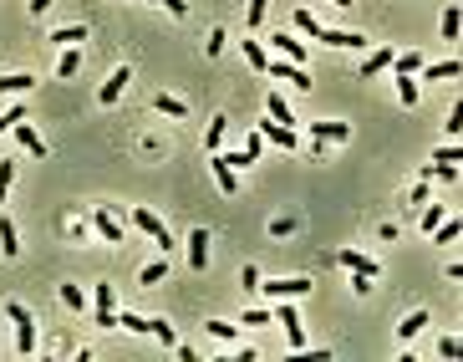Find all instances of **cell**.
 <instances>
[{
  "instance_id": "obj_1",
  "label": "cell",
  "mask_w": 463,
  "mask_h": 362,
  "mask_svg": "<svg viewBox=\"0 0 463 362\" xmlns=\"http://www.w3.org/2000/svg\"><path fill=\"white\" fill-rule=\"evenodd\" d=\"M6 316L15 322V352L31 357V352H36V316L20 306V301H6Z\"/></svg>"
},
{
  "instance_id": "obj_2",
  "label": "cell",
  "mask_w": 463,
  "mask_h": 362,
  "mask_svg": "<svg viewBox=\"0 0 463 362\" xmlns=\"http://www.w3.org/2000/svg\"><path fill=\"white\" fill-rule=\"evenodd\" d=\"M92 327H118V286H92Z\"/></svg>"
},
{
  "instance_id": "obj_3",
  "label": "cell",
  "mask_w": 463,
  "mask_h": 362,
  "mask_svg": "<svg viewBox=\"0 0 463 362\" xmlns=\"http://www.w3.org/2000/svg\"><path fill=\"white\" fill-rule=\"evenodd\" d=\"M275 322L285 327V342H291V352H305V327H300V311H296L291 296H285V301L275 306Z\"/></svg>"
},
{
  "instance_id": "obj_4",
  "label": "cell",
  "mask_w": 463,
  "mask_h": 362,
  "mask_svg": "<svg viewBox=\"0 0 463 362\" xmlns=\"http://www.w3.org/2000/svg\"><path fill=\"white\" fill-rule=\"evenodd\" d=\"M255 291H265L270 301H285V296L296 301V296H305V291H311V281H305V275H275V281H260Z\"/></svg>"
},
{
  "instance_id": "obj_5",
  "label": "cell",
  "mask_w": 463,
  "mask_h": 362,
  "mask_svg": "<svg viewBox=\"0 0 463 362\" xmlns=\"http://www.w3.org/2000/svg\"><path fill=\"white\" fill-rule=\"evenodd\" d=\"M132 225H138V230H143V235H148L153 245H163V255H168V245H173V235H168V225H163L158 215H153V209H148V204H138V209H132Z\"/></svg>"
},
{
  "instance_id": "obj_6",
  "label": "cell",
  "mask_w": 463,
  "mask_h": 362,
  "mask_svg": "<svg viewBox=\"0 0 463 362\" xmlns=\"http://www.w3.org/2000/svg\"><path fill=\"white\" fill-rule=\"evenodd\" d=\"M265 77H275V82H291V87H316V82H311V72H305L300 61H285V56L265 61Z\"/></svg>"
},
{
  "instance_id": "obj_7",
  "label": "cell",
  "mask_w": 463,
  "mask_h": 362,
  "mask_svg": "<svg viewBox=\"0 0 463 362\" xmlns=\"http://www.w3.org/2000/svg\"><path fill=\"white\" fill-rule=\"evenodd\" d=\"M255 133H260L265 143H275V148H285V154H291V148H296V127H285V123H275V118H265V123L255 127Z\"/></svg>"
},
{
  "instance_id": "obj_8",
  "label": "cell",
  "mask_w": 463,
  "mask_h": 362,
  "mask_svg": "<svg viewBox=\"0 0 463 362\" xmlns=\"http://www.w3.org/2000/svg\"><path fill=\"white\" fill-rule=\"evenodd\" d=\"M209 168H214V184L224 189V194H234V189H239V168L229 163V154H214V163H209Z\"/></svg>"
},
{
  "instance_id": "obj_9",
  "label": "cell",
  "mask_w": 463,
  "mask_h": 362,
  "mask_svg": "<svg viewBox=\"0 0 463 362\" xmlns=\"http://www.w3.org/2000/svg\"><path fill=\"white\" fill-rule=\"evenodd\" d=\"M127 82H132V72H127V67H118L113 77H107V82H102V92H97V102H102V108H113V102H118V97L127 92Z\"/></svg>"
},
{
  "instance_id": "obj_10",
  "label": "cell",
  "mask_w": 463,
  "mask_h": 362,
  "mask_svg": "<svg viewBox=\"0 0 463 362\" xmlns=\"http://www.w3.org/2000/svg\"><path fill=\"white\" fill-rule=\"evenodd\" d=\"M316 41H326V46H346V51H362V46H367V36H362V31H331V26H321Z\"/></svg>"
},
{
  "instance_id": "obj_11",
  "label": "cell",
  "mask_w": 463,
  "mask_h": 362,
  "mask_svg": "<svg viewBox=\"0 0 463 362\" xmlns=\"http://www.w3.org/2000/svg\"><path fill=\"white\" fill-rule=\"evenodd\" d=\"M311 138L316 143H346L351 138V123H326L321 118V123H311Z\"/></svg>"
},
{
  "instance_id": "obj_12",
  "label": "cell",
  "mask_w": 463,
  "mask_h": 362,
  "mask_svg": "<svg viewBox=\"0 0 463 362\" xmlns=\"http://www.w3.org/2000/svg\"><path fill=\"white\" fill-rule=\"evenodd\" d=\"M11 133L20 138V148H26V154H36V158H46V143H41V133H36V127H31L26 118H20V123L11 127Z\"/></svg>"
},
{
  "instance_id": "obj_13",
  "label": "cell",
  "mask_w": 463,
  "mask_h": 362,
  "mask_svg": "<svg viewBox=\"0 0 463 362\" xmlns=\"http://www.w3.org/2000/svg\"><path fill=\"white\" fill-rule=\"evenodd\" d=\"M392 46H377V51H372L367 56V67H362V82H372V77H382V72H392Z\"/></svg>"
},
{
  "instance_id": "obj_14",
  "label": "cell",
  "mask_w": 463,
  "mask_h": 362,
  "mask_svg": "<svg viewBox=\"0 0 463 362\" xmlns=\"http://www.w3.org/2000/svg\"><path fill=\"white\" fill-rule=\"evenodd\" d=\"M189 261H194V270H204L209 266V230L198 225L194 235H189Z\"/></svg>"
},
{
  "instance_id": "obj_15",
  "label": "cell",
  "mask_w": 463,
  "mask_h": 362,
  "mask_svg": "<svg viewBox=\"0 0 463 362\" xmlns=\"http://www.w3.org/2000/svg\"><path fill=\"white\" fill-rule=\"evenodd\" d=\"M92 230H97V235H102L107 245H122V225H118L113 215H107V209H97V215H92Z\"/></svg>"
},
{
  "instance_id": "obj_16",
  "label": "cell",
  "mask_w": 463,
  "mask_h": 362,
  "mask_svg": "<svg viewBox=\"0 0 463 362\" xmlns=\"http://www.w3.org/2000/svg\"><path fill=\"white\" fill-rule=\"evenodd\" d=\"M336 261H341L346 270H362V275H372V281H377V261H372V255H362V250H341Z\"/></svg>"
},
{
  "instance_id": "obj_17",
  "label": "cell",
  "mask_w": 463,
  "mask_h": 362,
  "mask_svg": "<svg viewBox=\"0 0 463 362\" xmlns=\"http://www.w3.org/2000/svg\"><path fill=\"white\" fill-rule=\"evenodd\" d=\"M41 77H31V72H6L0 77V92H11V97H20V92H31Z\"/></svg>"
},
{
  "instance_id": "obj_18",
  "label": "cell",
  "mask_w": 463,
  "mask_h": 362,
  "mask_svg": "<svg viewBox=\"0 0 463 362\" xmlns=\"http://www.w3.org/2000/svg\"><path fill=\"white\" fill-rule=\"evenodd\" d=\"M82 72V46H61V61H56V77H77Z\"/></svg>"
},
{
  "instance_id": "obj_19",
  "label": "cell",
  "mask_w": 463,
  "mask_h": 362,
  "mask_svg": "<svg viewBox=\"0 0 463 362\" xmlns=\"http://www.w3.org/2000/svg\"><path fill=\"white\" fill-rule=\"evenodd\" d=\"M392 72H397V77H412V72H423V56H417L412 46H407V51H397V56H392Z\"/></svg>"
},
{
  "instance_id": "obj_20",
  "label": "cell",
  "mask_w": 463,
  "mask_h": 362,
  "mask_svg": "<svg viewBox=\"0 0 463 362\" xmlns=\"http://www.w3.org/2000/svg\"><path fill=\"white\" fill-rule=\"evenodd\" d=\"M265 113H270L275 123H285V127H291V123H296V113H291V102H285L280 92H270V97H265Z\"/></svg>"
},
{
  "instance_id": "obj_21",
  "label": "cell",
  "mask_w": 463,
  "mask_h": 362,
  "mask_svg": "<svg viewBox=\"0 0 463 362\" xmlns=\"http://www.w3.org/2000/svg\"><path fill=\"white\" fill-rule=\"evenodd\" d=\"M428 327V311L423 306H417L412 316H402V322H397V337H402V342H407V337H417V332H423Z\"/></svg>"
},
{
  "instance_id": "obj_22",
  "label": "cell",
  "mask_w": 463,
  "mask_h": 362,
  "mask_svg": "<svg viewBox=\"0 0 463 362\" xmlns=\"http://www.w3.org/2000/svg\"><path fill=\"white\" fill-rule=\"evenodd\" d=\"M163 118H189V102L184 97H168V92H158V102H153Z\"/></svg>"
},
{
  "instance_id": "obj_23",
  "label": "cell",
  "mask_w": 463,
  "mask_h": 362,
  "mask_svg": "<svg viewBox=\"0 0 463 362\" xmlns=\"http://www.w3.org/2000/svg\"><path fill=\"white\" fill-rule=\"evenodd\" d=\"M0 255H6V261H11V255H20V240H15V225H11L6 215H0Z\"/></svg>"
},
{
  "instance_id": "obj_24",
  "label": "cell",
  "mask_w": 463,
  "mask_h": 362,
  "mask_svg": "<svg viewBox=\"0 0 463 362\" xmlns=\"http://www.w3.org/2000/svg\"><path fill=\"white\" fill-rule=\"evenodd\" d=\"M423 77H428V82H448V77H458V56H448V61H433V67H423Z\"/></svg>"
},
{
  "instance_id": "obj_25",
  "label": "cell",
  "mask_w": 463,
  "mask_h": 362,
  "mask_svg": "<svg viewBox=\"0 0 463 362\" xmlns=\"http://www.w3.org/2000/svg\"><path fill=\"white\" fill-rule=\"evenodd\" d=\"M275 51H280L285 61H305V46H300V41H291V36H285V31L275 36Z\"/></svg>"
},
{
  "instance_id": "obj_26",
  "label": "cell",
  "mask_w": 463,
  "mask_h": 362,
  "mask_svg": "<svg viewBox=\"0 0 463 362\" xmlns=\"http://www.w3.org/2000/svg\"><path fill=\"white\" fill-rule=\"evenodd\" d=\"M224 127H229V118H209V133H204V148H209V154H219V143H224Z\"/></svg>"
},
{
  "instance_id": "obj_27",
  "label": "cell",
  "mask_w": 463,
  "mask_h": 362,
  "mask_svg": "<svg viewBox=\"0 0 463 362\" xmlns=\"http://www.w3.org/2000/svg\"><path fill=\"white\" fill-rule=\"evenodd\" d=\"M51 41H56V46H82L87 26H61V31H51Z\"/></svg>"
},
{
  "instance_id": "obj_28",
  "label": "cell",
  "mask_w": 463,
  "mask_h": 362,
  "mask_svg": "<svg viewBox=\"0 0 463 362\" xmlns=\"http://www.w3.org/2000/svg\"><path fill=\"white\" fill-rule=\"evenodd\" d=\"M423 179H443V184H453V179H458V163H428Z\"/></svg>"
},
{
  "instance_id": "obj_29",
  "label": "cell",
  "mask_w": 463,
  "mask_h": 362,
  "mask_svg": "<svg viewBox=\"0 0 463 362\" xmlns=\"http://www.w3.org/2000/svg\"><path fill=\"white\" fill-rule=\"evenodd\" d=\"M296 31H305V36L316 41V36H321V20H316L311 11H296Z\"/></svg>"
},
{
  "instance_id": "obj_30",
  "label": "cell",
  "mask_w": 463,
  "mask_h": 362,
  "mask_svg": "<svg viewBox=\"0 0 463 362\" xmlns=\"http://www.w3.org/2000/svg\"><path fill=\"white\" fill-rule=\"evenodd\" d=\"M458 230H463L458 220H438V225H433V235H438V245H448V240H458Z\"/></svg>"
},
{
  "instance_id": "obj_31",
  "label": "cell",
  "mask_w": 463,
  "mask_h": 362,
  "mask_svg": "<svg viewBox=\"0 0 463 362\" xmlns=\"http://www.w3.org/2000/svg\"><path fill=\"white\" fill-rule=\"evenodd\" d=\"M163 275H168V255H163V261H153V266H143V286H158Z\"/></svg>"
},
{
  "instance_id": "obj_32",
  "label": "cell",
  "mask_w": 463,
  "mask_h": 362,
  "mask_svg": "<svg viewBox=\"0 0 463 362\" xmlns=\"http://www.w3.org/2000/svg\"><path fill=\"white\" fill-rule=\"evenodd\" d=\"M204 332L219 337V342H234V337H239V327H229V322H204Z\"/></svg>"
},
{
  "instance_id": "obj_33",
  "label": "cell",
  "mask_w": 463,
  "mask_h": 362,
  "mask_svg": "<svg viewBox=\"0 0 463 362\" xmlns=\"http://www.w3.org/2000/svg\"><path fill=\"white\" fill-rule=\"evenodd\" d=\"M245 61H250L255 72H265V61H270V56H265V46H260V41H245Z\"/></svg>"
},
{
  "instance_id": "obj_34",
  "label": "cell",
  "mask_w": 463,
  "mask_h": 362,
  "mask_svg": "<svg viewBox=\"0 0 463 362\" xmlns=\"http://www.w3.org/2000/svg\"><path fill=\"white\" fill-rule=\"evenodd\" d=\"M397 97H402V108H412V102H417V82L412 77H397Z\"/></svg>"
},
{
  "instance_id": "obj_35",
  "label": "cell",
  "mask_w": 463,
  "mask_h": 362,
  "mask_svg": "<svg viewBox=\"0 0 463 362\" xmlns=\"http://www.w3.org/2000/svg\"><path fill=\"white\" fill-rule=\"evenodd\" d=\"M118 327H122V332H148V316H138V311H122V316H118Z\"/></svg>"
},
{
  "instance_id": "obj_36",
  "label": "cell",
  "mask_w": 463,
  "mask_h": 362,
  "mask_svg": "<svg viewBox=\"0 0 463 362\" xmlns=\"http://www.w3.org/2000/svg\"><path fill=\"white\" fill-rule=\"evenodd\" d=\"M148 332H153V337H158V342H163V347H173V327L163 322V316H153V322H148Z\"/></svg>"
},
{
  "instance_id": "obj_37",
  "label": "cell",
  "mask_w": 463,
  "mask_h": 362,
  "mask_svg": "<svg viewBox=\"0 0 463 362\" xmlns=\"http://www.w3.org/2000/svg\"><path fill=\"white\" fill-rule=\"evenodd\" d=\"M260 154H265V138H260V133H255V127H250V133H245V158L255 163Z\"/></svg>"
},
{
  "instance_id": "obj_38",
  "label": "cell",
  "mask_w": 463,
  "mask_h": 362,
  "mask_svg": "<svg viewBox=\"0 0 463 362\" xmlns=\"http://www.w3.org/2000/svg\"><path fill=\"white\" fill-rule=\"evenodd\" d=\"M438 220H443V204H423V220H417V225H423L428 235H433V225H438Z\"/></svg>"
},
{
  "instance_id": "obj_39",
  "label": "cell",
  "mask_w": 463,
  "mask_h": 362,
  "mask_svg": "<svg viewBox=\"0 0 463 362\" xmlns=\"http://www.w3.org/2000/svg\"><path fill=\"white\" fill-rule=\"evenodd\" d=\"M20 118H26V108H20V102H15V108H6V113H0V133H11Z\"/></svg>"
},
{
  "instance_id": "obj_40",
  "label": "cell",
  "mask_w": 463,
  "mask_h": 362,
  "mask_svg": "<svg viewBox=\"0 0 463 362\" xmlns=\"http://www.w3.org/2000/svg\"><path fill=\"white\" fill-rule=\"evenodd\" d=\"M265 11H270V0H250V11H245V20H250V31L265 20Z\"/></svg>"
},
{
  "instance_id": "obj_41",
  "label": "cell",
  "mask_w": 463,
  "mask_h": 362,
  "mask_svg": "<svg viewBox=\"0 0 463 362\" xmlns=\"http://www.w3.org/2000/svg\"><path fill=\"white\" fill-rule=\"evenodd\" d=\"M443 41H458V6H448L443 15Z\"/></svg>"
},
{
  "instance_id": "obj_42",
  "label": "cell",
  "mask_w": 463,
  "mask_h": 362,
  "mask_svg": "<svg viewBox=\"0 0 463 362\" xmlns=\"http://www.w3.org/2000/svg\"><path fill=\"white\" fill-rule=\"evenodd\" d=\"M61 306H72V311H82V286H61Z\"/></svg>"
},
{
  "instance_id": "obj_43",
  "label": "cell",
  "mask_w": 463,
  "mask_h": 362,
  "mask_svg": "<svg viewBox=\"0 0 463 362\" xmlns=\"http://www.w3.org/2000/svg\"><path fill=\"white\" fill-rule=\"evenodd\" d=\"M265 322H275V311H265V306L245 311V327H265Z\"/></svg>"
},
{
  "instance_id": "obj_44",
  "label": "cell",
  "mask_w": 463,
  "mask_h": 362,
  "mask_svg": "<svg viewBox=\"0 0 463 362\" xmlns=\"http://www.w3.org/2000/svg\"><path fill=\"white\" fill-rule=\"evenodd\" d=\"M239 286H245V291H255V286H260V270H255L250 261H245V270H239Z\"/></svg>"
},
{
  "instance_id": "obj_45",
  "label": "cell",
  "mask_w": 463,
  "mask_h": 362,
  "mask_svg": "<svg viewBox=\"0 0 463 362\" xmlns=\"http://www.w3.org/2000/svg\"><path fill=\"white\" fill-rule=\"evenodd\" d=\"M204 51H209V56H219V51H224V31H209V41H204Z\"/></svg>"
},
{
  "instance_id": "obj_46",
  "label": "cell",
  "mask_w": 463,
  "mask_h": 362,
  "mask_svg": "<svg viewBox=\"0 0 463 362\" xmlns=\"http://www.w3.org/2000/svg\"><path fill=\"white\" fill-rule=\"evenodd\" d=\"M351 291H357V296H367V291H372V275H362V270H351Z\"/></svg>"
},
{
  "instance_id": "obj_47",
  "label": "cell",
  "mask_w": 463,
  "mask_h": 362,
  "mask_svg": "<svg viewBox=\"0 0 463 362\" xmlns=\"http://www.w3.org/2000/svg\"><path fill=\"white\" fill-rule=\"evenodd\" d=\"M458 158H463V154H458L453 143H448V148H438V154H433V163H458Z\"/></svg>"
},
{
  "instance_id": "obj_48",
  "label": "cell",
  "mask_w": 463,
  "mask_h": 362,
  "mask_svg": "<svg viewBox=\"0 0 463 362\" xmlns=\"http://www.w3.org/2000/svg\"><path fill=\"white\" fill-rule=\"evenodd\" d=\"M291 230H296V220H270V235H275V240H285Z\"/></svg>"
},
{
  "instance_id": "obj_49",
  "label": "cell",
  "mask_w": 463,
  "mask_h": 362,
  "mask_svg": "<svg viewBox=\"0 0 463 362\" xmlns=\"http://www.w3.org/2000/svg\"><path fill=\"white\" fill-rule=\"evenodd\" d=\"M173 357H179V362H198V352L189 342H173Z\"/></svg>"
},
{
  "instance_id": "obj_50",
  "label": "cell",
  "mask_w": 463,
  "mask_h": 362,
  "mask_svg": "<svg viewBox=\"0 0 463 362\" xmlns=\"http://www.w3.org/2000/svg\"><path fill=\"white\" fill-rule=\"evenodd\" d=\"M158 6H163L168 15H189V0H158Z\"/></svg>"
},
{
  "instance_id": "obj_51",
  "label": "cell",
  "mask_w": 463,
  "mask_h": 362,
  "mask_svg": "<svg viewBox=\"0 0 463 362\" xmlns=\"http://www.w3.org/2000/svg\"><path fill=\"white\" fill-rule=\"evenodd\" d=\"M407 204H428V184H412L407 189Z\"/></svg>"
},
{
  "instance_id": "obj_52",
  "label": "cell",
  "mask_w": 463,
  "mask_h": 362,
  "mask_svg": "<svg viewBox=\"0 0 463 362\" xmlns=\"http://www.w3.org/2000/svg\"><path fill=\"white\" fill-rule=\"evenodd\" d=\"M443 127H448V138H458V127H463V113H458V108H453V113H448V123H443Z\"/></svg>"
},
{
  "instance_id": "obj_53",
  "label": "cell",
  "mask_w": 463,
  "mask_h": 362,
  "mask_svg": "<svg viewBox=\"0 0 463 362\" xmlns=\"http://www.w3.org/2000/svg\"><path fill=\"white\" fill-rule=\"evenodd\" d=\"M51 6H56V0H31V15H46Z\"/></svg>"
},
{
  "instance_id": "obj_54",
  "label": "cell",
  "mask_w": 463,
  "mask_h": 362,
  "mask_svg": "<svg viewBox=\"0 0 463 362\" xmlns=\"http://www.w3.org/2000/svg\"><path fill=\"white\" fill-rule=\"evenodd\" d=\"M331 6H357V0H331Z\"/></svg>"
},
{
  "instance_id": "obj_55",
  "label": "cell",
  "mask_w": 463,
  "mask_h": 362,
  "mask_svg": "<svg viewBox=\"0 0 463 362\" xmlns=\"http://www.w3.org/2000/svg\"><path fill=\"white\" fill-rule=\"evenodd\" d=\"M6 189H11V184H0V204H6Z\"/></svg>"
}]
</instances>
